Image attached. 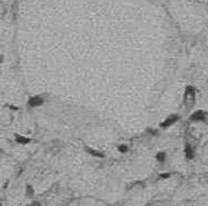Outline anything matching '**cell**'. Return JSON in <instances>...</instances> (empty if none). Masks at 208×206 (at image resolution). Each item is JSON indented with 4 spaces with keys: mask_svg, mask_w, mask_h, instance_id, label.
Masks as SVG:
<instances>
[{
    "mask_svg": "<svg viewBox=\"0 0 208 206\" xmlns=\"http://www.w3.org/2000/svg\"><path fill=\"white\" fill-rule=\"evenodd\" d=\"M196 101V92L192 86H188L183 96V105L187 110H191L194 107Z\"/></svg>",
    "mask_w": 208,
    "mask_h": 206,
    "instance_id": "obj_1",
    "label": "cell"
},
{
    "mask_svg": "<svg viewBox=\"0 0 208 206\" xmlns=\"http://www.w3.org/2000/svg\"><path fill=\"white\" fill-rule=\"evenodd\" d=\"M178 120H179V116H178V115H170L169 117H168L163 123H161V126L163 127V128H168V127L171 126L172 124H174L176 122H177Z\"/></svg>",
    "mask_w": 208,
    "mask_h": 206,
    "instance_id": "obj_2",
    "label": "cell"
},
{
    "mask_svg": "<svg viewBox=\"0 0 208 206\" xmlns=\"http://www.w3.org/2000/svg\"><path fill=\"white\" fill-rule=\"evenodd\" d=\"M184 153H185V156L187 159H191L194 158V151L193 149L190 146V145H186L185 148H184Z\"/></svg>",
    "mask_w": 208,
    "mask_h": 206,
    "instance_id": "obj_3",
    "label": "cell"
},
{
    "mask_svg": "<svg viewBox=\"0 0 208 206\" xmlns=\"http://www.w3.org/2000/svg\"><path fill=\"white\" fill-rule=\"evenodd\" d=\"M204 118H205V115L201 111L194 113L191 117V120H194V121H200V120H203Z\"/></svg>",
    "mask_w": 208,
    "mask_h": 206,
    "instance_id": "obj_4",
    "label": "cell"
},
{
    "mask_svg": "<svg viewBox=\"0 0 208 206\" xmlns=\"http://www.w3.org/2000/svg\"><path fill=\"white\" fill-rule=\"evenodd\" d=\"M88 151H89V153H90L91 154H93L94 156H95V157H100V158H102V157H103V155L100 153V151H96V150L89 149Z\"/></svg>",
    "mask_w": 208,
    "mask_h": 206,
    "instance_id": "obj_5",
    "label": "cell"
},
{
    "mask_svg": "<svg viewBox=\"0 0 208 206\" xmlns=\"http://www.w3.org/2000/svg\"><path fill=\"white\" fill-rule=\"evenodd\" d=\"M41 100H40L39 98H34L30 101V104L32 106H37V105H40L41 103Z\"/></svg>",
    "mask_w": 208,
    "mask_h": 206,
    "instance_id": "obj_6",
    "label": "cell"
},
{
    "mask_svg": "<svg viewBox=\"0 0 208 206\" xmlns=\"http://www.w3.org/2000/svg\"><path fill=\"white\" fill-rule=\"evenodd\" d=\"M165 158H166V155H165V153H157V155H156V159L160 161V162H163L164 161V159H165Z\"/></svg>",
    "mask_w": 208,
    "mask_h": 206,
    "instance_id": "obj_7",
    "label": "cell"
},
{
    "mask_svg": "<svg viewBox=\"0 0 208 206\" xmlns=\"http://www.w3.org/2000/svg\"><path fill=\"white\" fill-rule=\"evenodd\" d=\"M118 151H120V153H127V151H128V146L125 145H121L120 146H118Z\"/></svg>",
    "mask_w": 208,
    "mask_h": 206,
    "instance_id": "obj_8",
    "label": "cell"
},
{
    "mask_svg": "<svg viewBox=\"0 0 208 206\" xmlns=\"http://www.w3.org/2000/svg\"><path fill=\"white\" fill-rule=\"evenodd\" d=\"M161 177H169V173H165V175H161Z\"/></svg>",
    "mask_w": 208,
    "mask_h": 206,
    "instance_id": "obj_9",
    "label": "cell"
},
{
    "mask_svg": "<svg viewBox=\"0 0 208 206\" xmlns=\"http://www.w3.org/2000/svg\"><path fill=\"white\" fill-rule=\"evenodd\" d=\"M29 206H40L38 203H34V204H33V205H29Z\"/></svg>",
    "mask_w": 208,
    "mask_h": 206,
    "instance_id": "obj_10",
    "label": "cell"
}]
</instances>
